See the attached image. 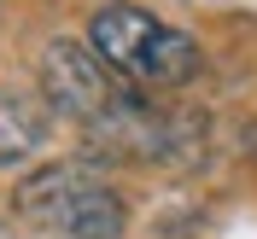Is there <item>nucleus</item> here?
<instances>
[{
    "label": "nucleus",
    "mask_w": 257,
    "mask_h": 239,
    "mask_svg": "<svg viewBox=\"0 0 257 239\" xmlns=\"http://www.w3.org/2000/svg\"><path fill=\"white\" fill-rule=\"evenodd\" d=\"M41 88H47V105L70 123H111L117 111L128 105L123 94V76L99 59L94 47H76V41H53L41 53Z\"/></svg>",
    "instance_id": "7ed1b4c3"
},
{
    "label": "nucleus",
    "mask_w": 257,
    "mask_h": 239,
    "mask_svg": "<svg viewBox=\"0 0 257 239\" xmlns=\"http://www.w3.org/2000/svg\"><path fill=\"white\" fill-rule=\"evenodd\" d=\"M88 47L135 88H181L199 76V47L187 35L141 6H123V0L88 18Z\"/></svg>",
    "instance_id": "f257e3e1"
},
{
    "label": "nucleus",
    "mask_w": 257,
    "mask_h": 239,
    "mask_svg": "<svg viewBox=\"0 0 257 239\" xmlns=\"http://www.w3.org/2000/svg\"><path fill=\"white\" fill-rule=\"evenodd\" d=\"M18 216L64 239H123L128 204L94 163H53L18 181Z\"/></svg>",
    "instance_id": "f03ea898"
},
{
    "label": "nucleus",
    "mask_w": 257,
    "mask_h": 239,
    "mask_svg": "<svg viewBox=\"0 0 257 239\" xmlns=\"http://www.w3.org/2000/svg\"><path fill=\"white\" fill-rule=\"evenodd\" d=\"M41 140H47V111L30 105L24 94H6V88H0V169L35 158Z\"/></svg>",
    "instance_id": "20e7f679"
},
{
    "label": "nucleus",
    "mask_w": 257,
    "mask_h": 239,
    "mask_svg": "<svg viewBox=\"0 0 257 239\" xmlns=\"http://www.w3.org/2000/svg\"><path fill=\"white\" fill-rule=\"evenodd\" d=\"M0 239H12V233H6V227H0Z\"/></svg>",
    "instance_id": "39448f33"
}]
</instances>
